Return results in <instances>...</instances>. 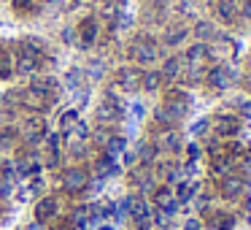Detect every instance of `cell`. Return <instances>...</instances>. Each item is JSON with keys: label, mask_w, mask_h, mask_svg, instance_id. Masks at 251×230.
Returning a JSON list of instances; mask_svg holds the SVG:
<instances>
[{"label": "cell", "mask_w": 251, "mask_h": 230, "mask_svg": "<svg viewBox=\"0 0 251 230\" xmlns=\"http://www.w3.org/2000/svg\"><path fill=\"white\" fill-rule=\"evenodd\" d=\"M100 17L116 28V22H119V6H116L114 0H105L103 6H100Z\"/></svg>", "instance_id": "cell-32"}, {"label": "cell", "mask_w": 251, "mask_h": 230, "mask_svg": "<svg viewBox=\"0 0 251 230\" xmlns=\"http://www.w3.org/2000/svg\"><path fill=\"white\" fill-rule=\"evenodd\" d=\"M76 122H78V109L62 111V116H60V136H71V130H73Z\"/></svg>", "instance_id": "cell-29"}, {"label": "cell", "mask_w": 251, "mask_h": 230, "mask_svg": "<svg viewBox=\"0 0 251 230\" xmlns=\"http://www.w3.org/2000/svg\"><path fill=\"white\" fill-rule=\"evenodd\" d=\"M130 57L138 62V65H151L154 60L159 57V46L151 35H141V38L132 41L130 46Z\"/></svg>", "instance_id": "cell-4"}, {"label": "cell", "mask_w": 251, "mask_h": 230, "mask_svg": "<svg viewBox=\"0 0 251 230\" xmlns=\"http://www.w3.org/2000/svg\"><path fill=\"white\" fill-rule=\"evenodd\" d=\"M14 73V62L6 55H0V79H8Z\"/></svg>", "instance_id": "cell-33"}, {"label": "cell", "mask_w": 251, "mask_h": 230, "mask_svg": "<svg viewBox=\"0 0 251 230\" xmlns=\"http://www.w3.org/2000/svg\"><path fill=\"white\" fill-rule=\"evenodd\" d=\"M41 65H44V52L38 49V44H30V41L22 44V49L17 52V60H14V71L30 76V73L41 71Z\"/></svg>", "instance_id": "cell-1"}, {"label": "cell", "mask_w": 251, "mask_h": 230, "mask_svg": "<svg viewBox=\"0 0 251 230\" xmlns=\"http://www.w3.org/2000/svg\"><path fill=\"white\" fill-rule=\"evenodd\" d=\"M173 192H176V201H178V203H186V201H192V198H197V192H200V184L181 179L178 184H176Z\"/></svg>", "instance_id": "cell-24"}, {"label": "cell", "mask_w": 251, "mask_h": 230, "mask_svg": "<svg viewBox=\"0 0 251 230\" xmlns=\"http://www.w3.org/2000/svg\"><path fill=\"white\" fill-rule=\"evenodd\" d=\"M125 152H127V138L125 136H111L103 146V154H108V157H114V160Z\"/></svg>", "instance_id": "cell-27"}, {"label": "cell", "mask_w": 251, "mask_h": 230, "mask_svg": "<svg viewBox=\"0 0 251 230\" xmlns=\"http://www.w3.org/2000/svg\"><path fill=\"white\" fill-rule=\"evenodd\" d=\"M44 136H46V119H44V116H38V114H30L27 119H25L22 138L27 144H38Z\"/></svg>", "instance_id": "cell-11"}, {"label": "cell", "mask_w": 251, "mask_h": 230, "mask_svg": "<svg viewBox=\"0 0 251 230\" xmlns=\"http://www.w3.org/2000/svg\"><path fill=\"white\" fill-rule=\"evenodd\" d=\"M116 173H119V165H116L114 157L100 154V157L95 160V176H98V179H108V176H116Z\"/></svg>", "instance_id": "cell-21"}, {"label": "cell", "mask_w": 251, "mask_h": 230, "mask_svg": "<svg viewBox=\"0 0 251 230\" xmlns=\"http://www.w3.org/2000/svg\"><path fill=\"white\" fill-rule=\"evenodd\" d=\"M219 192H222L227 201H235L246 192V179H240L238 173H229L224 179H219Z\"/></svg>", "instance_id": "cell-14"}, {"label": "cell", "mask_w": 251, "mask_h": 230, "mask_svg": "<svg viewBox=\"0 0 251 230\" xmlns=\"http://www.w3.org/2000/svg\"><path fill=\"white\" fill-rule=\"evenodd\" d=\"M89 187V173L81 168V165H73L62 173V190L68 195H81L84 190Z\"/></svg>", "instance_id": "cell-6"}, {"label": "cell", "mask_w": 251, "mask_h": 230, "mask_svg": "<svg viewBox=\"0 0 251 230\" xmlns=\"http://www.w3.org/2000/svg\"><path fill=\"white\" fill-rule=\"evenodd\" d=\"M78 30H81V46H84V49L95 46V41L100 38V28H98V22H95V19H84Z\"/></svg>", "instance_id": "cell-23"}, {"label": "cell", "mask_w": 251, "mask_h": 230, "mask_svg": "<svg viewBox=\"0 0 251 230\" xmlns=\"http://www.w3.org/2000/svg\"><path fill=\"white\" fill-rule=\"evenodd\" d=\"M122 100H111V98H103L98 103V109H95V119L100 122V125H105V127H111V125H116V122L122 119Z\"/></svg>", "instance_id": "cell-7"}, {"label": "cell", "mask_w": 251, "mask_h": 230, "mask_svg": "<svg viewBox=\"0 0 251 230\" xmlns=\"http://www.w3.org/2000/svg\"><path fill=\"white\" fill-rule=\"evenodd\" d=\"M30 6H33V0H14V8L17 11H27Z\"/></svg>", "instance_id": "cell-37"}, {"label": "cell", "mask_w": 251, "mask_h": 230, "mask_svg": "<svg viewBox=\"0 0 251 230\" xmlns=\"http://www.w3.org/2000/svg\"><path fill=\"white\" fill-rule=\"evenodd\" d=\"M33 217H35V222H38V225H49L51 219L57 217V198L54 195H44L38 203H35Z\"/></svg>", "instance_id": "cell-12"}, {"label": "cell", "mask_w": 251, "mask_h": 230, "mask_svg": "<svg viewBox=\"0 0 251 230\" xmlns=\"http://www.w3.org/2000/svg\"><path fill=\"white\" fill-rule=\"evenodd\" d=\"M202 82L208 84L211 92H227L235 82V73L227 65H213V68H205V79Z\"/></svg>", "instance_id": "cell-5"}, {"label": "cell", "mask_w": 251, "mask_h": 230, "mask_svg": "<svg viewBox=\"0 0 251 230\" xmlns=\"http://www.w3.org/2000/svg\"><path fill=\"white\" fill-rule=\"evenodd\" d=\"M62 82H65L68 89H73V92H76V89L84 87V71H81V68H71V71L65 73V79H62Z\"/></svg>", "instance_id": "cell-31"}, {"label": "cell", "mask_w": 251, "mask_h": 230, "mask_svg": "<svg viewBox=\"0 0 251 230\" xmlns=\"http://www.w3.org/2000/svg\"><path fill=\"white\" fill-rule=\"evenodd\" d=\"M154 146H157L159 152L178 154L181 149H184V141H181V136L176 130H159V136L154 138Z\"/></svg>", "instance_id": "cell-15"}, {"label": "cell", "mask_w": 251, "mask_h": 230, "mask_svg": "<svg viewBox=\"0 0 251 230\" xmlns=\"http://www.w3.org/2000/svg\"><path fill=\"white\" fill-rule=\"evenodd\" d=\"M162 76L159 71H141V89L143 92H159L162 89Z\"/></svg>", "instance_id": "cell-26"}, {"label": "cell", "mask_w": 251, "mask_h": 230, "mask_svg": "<svg viewBox=\"0 0 251 230\" xmlns=\"http://www.w3.org/2000/svg\"><path fill=\"white\" fill-rule=\"evenodd\" d=\"M208 127H211V119H197L195 125H192V136H202Z\"/></svg>", "instance_id": "cell-34"}, {"label": "cell", "mask_w": 251, "mask_h": 230, "mask_svg": "<svg viewBox=\"0 0 251 230\" xmlns=\"http://www.w3.org/2000/svg\"><path fill=\"white\" fill-rule=\"evenodd\" d=\"M151 3H154V6H157V8H162V6H168L170 0H151Z\"/></svg>", "instance_id": "cell-39"}, {"label": "cell", "mask_w": 251, "mask_h": 230, "mask_svg": "<svg viewBox=\"0 0 251 230\" xmlns=\"http://www.w3.org/2000/svg\"><path fill=\"white\" fill-rule=\"evenodd\" d=\"M240 19H246V22H251V0H246L243 6H240Z\"/></svg>", "instance_id": "cell-36"}, {"label": "cell", "mask_w": 251, "mask_h": 230, "mask_svg": "<svg viewBox=\"0 0 251 230\" xmlns=\"http://www.w3.org/2000/svg\"><path fill=\"white\" fill-rule=\"evenodd\" d=\"M186 157H189V163H197V160H200V146H197V144H189V146H186Z\"/></svg>", "instance_id": "cell-35"}, {"label": "cell", "mask_w": 251, "mask_h": 230, "mask_svg": "<svg viewBox=\"0 0 251 230\" xmlns=\"http://www.w3.org/2000/svg\"><path fill=\"white\" fill-rule=\"evenodd\" d=\"M189 106H192V98L184 92V89L173 87L165 92V100H162V109L168 111L170 116H173L176 122H181L186 114H189Z\"/></svg>", "instance_id": "cell-2"}, {"label": "cell", "mask_w": 251, "mask_h": 230, "mask_svg": "<svg viewBox=\"0 0 251 230\" xmlns=\"http://www.w3.org/2000/svg\"><path fill=\"white\" fill-rule=\"evenodd\" d=\"M154 206H157V211H162V214H168V217H173V214L178 211L181 203L176 201V192L170 190L168 184H165V187H157V190H154Z\"/></svg>", "instance_id": "cell-9"}, {"label": "cell", "mask_w": 251, "mask_h": 230, "mask_svg": "<svg viewBox=\"0 0 251 230\" xmlns=\"http://www.w3.org/2000/svg\"><path fill=\"white\" fill-rule=\"evenodd\" d=\"M208 171H211V176H213L216 181L224 179V176L235 173V157H229L227 152L213 154V157H211V165H208Z\"/></svg>", "instance_id": "cell-13"}, {"label": "cell", "mask_w": 251, "mask_h": 230, "mask_svg": "<svg viewBox=\"0 0 251 230\" xmlns=\"http://www.w3.org/2000/svg\"><path fill=\"white\" fill-rule=\"evenodd\" d=\"M186 35H189V30L184 28V25H170V28H165V46H170V49H176V46H181L186 41Z\"/></svg>", "instance_id": "cell-22"}, {"label": "cell", "mask_w": 251, "mask_h": 230, "mask_svg": "<svg viewBox=\"0 0 251 230\" xmlns=\"http://www.w3.org/2000/svg\"><path fill=\"white\" fill-rule=\"evenodd\" d=\"M186 71V62L184 57H168V60L162 62V68H159V76H162V82H178L181 76H184Z\"/></svg>", "instance_id": "cell-17"}, {"label": "cell", "mask_w": 251, "mask_h": 230, "mask_svg": "<svg viewBox=\"0 0 251 230\" xmlns=\"http://www.w3.org/2000/svg\"><path fill=\"white\" fill-rule=\"evenodd\" d=\"M205 219L213 230H232L235 222H238V217L232 211H208Z\"/></svg>", "instance_id": "cell-19"}, {"label": "cell", "mask_w": 251, "mask_h": 230, "mask_svg": "<svg viewBox=\"0 0 251 230\" xmlns=\"http://www.w3.org/2000/svg\"><path fill=\"white\" fill-rule=\"evenodd\" d=\"M17 141H19V136H17L14 127H3V130H0V152H11V149L17 146Z\"/></svg>", "instance_id": "cell-30"}, {"label": "cell", "mask_w": 251, "mask_h": 230, "mask_svg": "<svg viewBox=\"0 0 251 230\" xmlns=\"http://www.w3.org/2000/svg\"><path fill=\"white\" fill-rule=\"evenodd\" d=\"M213 14H216L219 22L235 25L240 19V3L238 0H216V3H213Z\"/></svg>", "instance_id": "cell-10"}, {"label": "cell", "mask_w": 251, "mask_h": 230, "mask_svg": "<svg viewBox=\"0 0 251 230\" xmlns=\"http://www.w3.org/2000/svg\"><path fill=\"white\" fill-rule=\"evenodd\" d=\"M184 62L189 68H205V62H208V44H192L189 49L184 52Z\"/></svg>", "instance_id": "cell-18"}, {"label": "cell", "mask_w": 251, "mask_h": 230, "mask_svg": "<svg viewBox=\"0 0 251 230\" xmlns=\"http://www.w3.org/2000/svg\"><path fill=\"white\" fill-rule=\"evenodd\" d=\"M211 136L222 138V141H227V138H235L240 133V116L238 114H229V111H219L216 116L211 119Z\"/></svg>", "instance_id": "cell-3"}, {"label": "cell", "mask_w": 251, "mask_h": 230, "mask_svg": "<svg viewBox=\"0 0 251 230\" xmlns=\"http://www.w3.org/2000/svg\"><path fill=\"white\" fill-rule=\"evenodd\" d=\"M135 157H138V163H141V165H154V163H157V157H159V149L154 146V141H143L141 146H138Z\"/></svg>", "instance_id": "cell-25"}, {"label": "cell", "mask_w": 251, "mask_h": 230, "mask_svg": "<svg viewBox=\"0 0 251 230\" xmlns=\"http://www.w3.org/2000/svg\"><path fill=\"white\" fill-rule=\"evenodd\" d=\"M243 87H246V92H249V95H251V73H249V76H246V79H243Z\"/></svg>", "instance_id": "cell-38"}, {"label": "cell", "mask_w": 251, "mask_h": 230, "mask_svg": "<svg viewBox=\"0 0 251 230\" xmlns=\"http://www.w3.org/2000/svg\"><path fill=\"white\" fill-rule=\"evenodd\" d=\"M30 87H35V89H38V92H44L46 98L51 100V103H54V100L60 98V82H57L54 76H44V79H35V82L30 84Z\"/></svg>", "instance_id": "cell-20"}, {"label": "cell", "mask_w": 251, "mask_h": 230, "mask_svg": "<svg viewBox=\"0 0 251 230\" xmlns=\"http://www.w3.org/2000/svg\"><path fill=\"white\" fill-rule=\"evenodd\" d=\"M249 68H251V60H249Z\"/></svg>", "instance_id": "cell-40"}, {"label": "cell", "mask_w": 251, "mask_h": 230, "mask_svg": "<svg viewBox=\"0 0 251 230\" xmlns=\"http://www.w3.org/2000/svg\"><path fill=\"white\" fill-rule=\"evenodd\" d=\"M19 106H25L30 114H41V111H46L51 106V100L44 92H38L35 87H27V89H19Z\"/></svg>", "instance_id": "cell-8"}, {"label": "cell", "mask_w": 251, "mask_h": 230, "mask_svg": "<svg viewBox=\"0 0 251 230\" xmlns=\"http://www.w3.org/2000/svg\"><path fill=\"white\" fill-rule=\"evenodd\" d=\"M192 33L197 35V41H200V44H205V41H213L216 38V28H213V22H205V19H200V22L195 25V30H192Z\"/></svg>", "instance_id": "cell-28"}, {"label": "cell", "mask_w": 251, "mask_h": 230, "mask_svg": "<svg viewBox=\"0 0 251 230\" xmlns=\"http://www.w3.org/2000/svg\"><path fill=\"white\" fill-rule=\"evenodd\" d=\"M116 84H119V89H125V92H135V89L141 87V71H138L135 65L119 68V73H116Z\"/></svg>", "instance_id": "cell-16"}]
</instances>
